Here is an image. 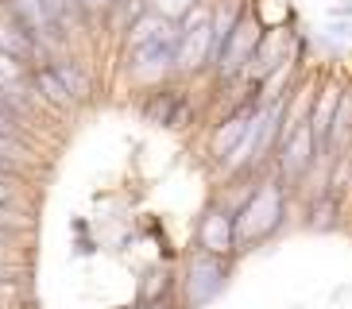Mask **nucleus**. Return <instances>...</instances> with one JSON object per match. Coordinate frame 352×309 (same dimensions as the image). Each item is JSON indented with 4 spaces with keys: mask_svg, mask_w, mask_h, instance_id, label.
I'll list each match as a JSON object with an SVG mask.
<instances>
[{
    "mask_svg": "<svg viewBox=\"0 0 352 309\" xmlns=\"http://www.w3.org/2000/svg\"><path fill=\"white\" fill-rule=\"evenodd\" d=\"M283 178H259L248 190V197L240 201L236 216V251H248V247L263 244L267 236H275L287 216V194H283Z\"/></svg>",
    "mask_w": 352,
    "mask_h": 309,
    "instance_id": "1",
    "label": "nucleus"
},
{
    "mask_svg": "<svg viewBox=\"0 0 352 309\" xmlns=\"http://www.w3.org/2000/svg\"><path fill=\"white\" fill-rule=\"evenodd\" d=\"M228 271H232V255H217L197 247L186 263V278H182V301L186 309H206L228 286Z\"/></svg>",
    "mask_w": 352,
    "mask_h": 309,
    "instance_id": "2",
    "label": "nucleus"
},
{
    "mask_svg": "<svg viewBox=\"0 0 352 309\" xmlns=\"http://www.w3.org/2000/svg\"><path fill=\"white\" fill-rule=\"evenodd\" d=\"M318 163H321V159H318V144H314L310 120H306L298 132H294L287 144L275 151V170H279V178H283L287 185H298Z\"/></svg>",
    "mask_w": 352,
    "mask_h": 309,
    "instance_id": "3",
    "label": "nucleus"
},
{
    "mask_svg": "<svg viewBox=\"0 0 352 309\" xmlns=\"http://www.w3.org/2000/svg\"><path fill=\"white\" fill-rule=\"evenodd\" d=\"M259 43H263V31H259V23L244 12L236 31H232V39H228V47H225V54H221V62H217L221 82H240V78H244V70H248V62H252Z\"/></svg>",
    "mask_w": 352,
    "mask_h": 309,
    "instance_id": "4",
    "label": "nucleus"
},
{
    "mask_svg": "<svg viewBox=\"0 0 352 309\" xmlns=\"http://www.w3.org/2000/svg\"><path fill=\"white\" fill-rule=\"evenodd\" d=\"M341 97H344V82H321L318 93H314L310 132H314V144H318V159H321V163L329 159V135H333L337 108H341Z\"/></svg>",
    "mask_w": 352,
    "mask_h": 309,
    "instance_id": "5",
    "label": "nucleus"
},
{
    "mask_svg": "<svg viewBox=\"0 0 352 309\" xmlns=\"http://www.w3.org/2000/svg\"><path fill=\"white\" fill-rule=\"evenodd\" d=\"M197 247L217 251V255H236V216L225 205H209L201 225H197Z\"/></svg>",
    "mask_w": 352,
    "mask_h": 309,
    "instance_id": "6",
    "label": "nucleus"
},
{
    "mask_svg": "<svg viewBox=\"0 0 352 309\" xmlns=\"http://www.w3.org/2000/svg\"><path fill=\"white\" fill-rule=\"evenodd\" d=\"M217 58H213V20L206 27H194L182 35L178 43V58H175V73L190 78V73H201V70H213Z\"/></svg>",
    "mask_w": 352,
    "mask_h": 309,
    "instance_id": "7",
    "label": "nucleus"
},
{
    "mask_svg": "<svg viewBox=\"0 0 352 309\" xmlns=\"http://www.w3.org/2000/svg\"><path fill=\"white\" fill-rule=\"evenodd\" d=\"M4 12H8L20 27L32 31L43 47H54V43L66 35V31L54 23V16L47 12V4H43V0H4Z\"/></svg>",
    "mask_w": 352,
    "mask_h": 309,
    "instance_id": "8",
    "label": "nucleus"
},
{
    "mask_svg": "<svg viewBox=\"0 0 352 309\" xmlns=\"http://www.w3.org/2000/svg\"><path fill=\"white\" fill-rule=\"evenodd\" d=\"M0 51L12 54V58H20V62H28L32 70L39 66V62H51L47 58V47H43L28 27H20L8 12H0Z\"/></svg>",
    "mask_w": 352,
    "mask_h": 309,
    "instance_id": "9",
    "label": "nucleus"
},
{
    "mask_svg": "<svg viewBox=\"0 0 352 309\" xmlns=\"http://www.w3.org/2000/svg\"><path fill=\"white\" fill-rule=\"evenodd\" d=\"M190 116L186 108V93L175 89V85H163V89H151V97L144 101V120L159 124V128H182Z\"/></svg>",
    "mask_w": 352,
    "mask_h": 309,
    "instance_id": "10",
    "label": "nucleus"
},
{
    "mask_svg": "<svg viewBox=\"0 0 352 309\" xmlns=\"http://www.w3.org/2000/svg\"><path fill=\"white\" fill-rule=\"evenodd\" d=\"M32 85H35V93H39V101H47L51 108H70V104H78V101H74V93L63 85V78L54 73L51 62L32 70Z\"/></svg>",
    "mask_w": 352,
    "mask_h": 309,
    "instance_id": "11",
    "label": "nucleus"
},
{
    "mask_svg": "<svg viewBox=\"0 0 352 309\" xmlns=\"http://www.w3.org/2000/svg\"><path fill=\"white\" fill-rule=\"evenodd\" d=\"M341 220V205H337V197L333 194H321L310 201V216H306V228L310 232H333Z\"/></svg>",
    "mask_w": 352,
    "mask_h": 309,
    "instance_id": "12",
    "label": "nucleus"
},
{
    "mask_svg": "<svg viewBox=\"0 0 352 309\" xmlns=\"http://www.w3.org/2000/svg\"><path fill=\"white\" fill-rule=\"evenodd\" d=\"M51 66H54V73L63 78V85L74 93V101H85L89 97V78L82 73V66L74 58H51Z\"/></svg>",
    "mask_w": 352,
    "mask_h": 309,
    "instance_id": "13",
    "label": "nucleus"
},
{
    "mask_svg": "<svg viewBox=\"0 0 352 309\" xmlns=\"http://www.w3.org/2000/svg\"><path fill=\"white\" fill-rule=\"evenodd\" d=\"M170 294V271L166 267H151L144 271V282H140V301H159Z\"/></svg>",
    "mask_w": 352,
    "mask_h": 309,
    "instance_id": "14",
    "label": "nucleus"
},
{
    "mask_svg": "<svg viewBox=\"0 0 352 309\" xmlns=\"http://www.w3.org/2000/svg\"><path fill=\"white\" fill-rule=\"evenodd\" d=\"M20 228H28V216L20 209H12L8 201H0V240L12 236V232H20Z\"/></svg>",
    "mask_w": 352,
    "mask_h": 309,
    "instance_id": "15",
    "label": "nucleus"
},
{
    "mask_svg": "<svg viewBox=\"0 0 352 309\" xmlns=\"http://www.w3.org/2000/svg\"><path fill=\"white\" fill-rule=\"evenodd\" d=\"M209 20H213V8H209V4H201V0H197L194 8H190L186 16H182V20H175V23H178V31L186 35V31H194V27H206Z\"/></svg>",
    "mask_w": 352,
    "mask_h": 309,
    "instance_id": "16",
    "label": "nucleus"
},
{
    "mask_svg": "<svg viewBox=\"0 0 352 309\" xmlns=\"http://www.w3.org/2000/svg\"><path fill=\"white\" fill-rule=\"evenodd\" d=\"M16 154H20L16 135H0V174H16Z\"/></svg>",
    "mask_w": 352,
    "mask_h": 309,
    "instance_id": "17",
    "label": "nucleus"
},
{
    "mask_svg": "<svg viewBox=\"0 0 352 309\" xmlns=\"http://www.w3.org/2000/svg\"><path fill=\"white\" fill-rule=\"evenodd\" d=\"M197 0H151V8H155L159 16H166V20H182Z\"/></svg>",
    "mask_w": 352,
    "mask_h": 309,
    "instance_id": "18",
    "label": "nucleus"
},
{
    "mask_svg": "<svg viewBox=\"0 0 352 309\" xmlns=\"http://www.w3.org/2000/svg\"><path fill=\"white\" fill-rule=\"evenodd\" d=\"M329 20H352V0H341V4H329Z\"/></svg>",
    "mask_w": 352,
    "mask_h": 309,
    "instance_id": "19",
    "label": "nucleus"
},
{
    "mask_svg": "<svg viewBox=\"0 0 352 309\" xmlns=\"http://www.w3.org/2000/svg\"><path fill=\"white\" fill-rule=\"evenodd\" d=\"M329 31L337 39H352V20H329Z\"/></svg>",
    "mask_w": 352,
    "mask_h": 309,
    "instance_id": "20",
    "label": "nucleus"
},
{
    "mask_svg": "<svg viewBox=\"0 0 352 309\" xmlns=\"http://www.w3.org/2000/svg\"><path fill=\"white\" fill-rule=\"evenodd\" d=\"M94 251H97V244H94V240H89V236H85V240H78V244H74V255H94Z\"/></svg>",
    "mask_w": 352,
    "mask_h": 309,
    "instance_id": "21",
    "label": "nucleus"
},
{
    "mask_svg": "<svg viewBox=\"0 0 352 309\" xmlns=\"http://www.w3.org/2000/svg\"><path fill=\"white\" fill-rule=\"evenodd\" d=\"M16 132H20V124H16V120H8V116L0 113V135H16Z\"/></svg>",
    "mask_w": 352,
    "mask_h": 309,
    "instance_id": "22",
    "label": "nucleus"
},
{
    "mask_svg": "<svg viewBox=\"0 0 352 309\" xmlns=\"http://www.w3.org/2000/svg\"><path fill=\"white\" fill-rule=\"evenodd\" d=\"M135 309H175V306H170V294H166V298H159V301H140Z\"/></svg>",
    "mask_w": 352,
    "mask_h": 309,
    "instance_id": "23",
    "label": "nucleus"
},
{
    "mask_svg": "<svg viewBox=\"0 0 352 309\" xmlns=\"http://www.w3.org/2000/svg\"><path fill=\"white\" fill-rule=\"evenodd\" d=\"M0 201H12V185H8V174H0Z\"/></svg>",
    "mask_w": 352,
    "mask_h": 309,
    "instance_id": "24",
    "label": "nucleus"
}]
</instances>
